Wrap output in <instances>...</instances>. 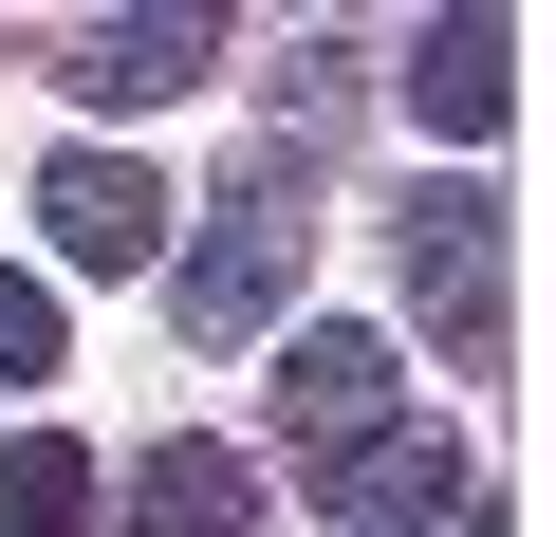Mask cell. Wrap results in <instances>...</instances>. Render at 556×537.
<instances>
[{"instance_id": "obj_6", "label": "cell", "mask_w": 556, "mask_h": 537, "mask_svg": "<svg viewBox=\"0 0 556 537\" xmlns=\"http://www.w3.org/2000/svg\"><path fill=\"white\" fill-rule=\"evenodd\" d=\"M408 297H427L445 334L501 316V204H482V186H427V204H408Z\"/></svg>"}, {"instance_id": "obj_7", "label": "cell", "mask_w": 556, "mask_h": 537, "mask_svg": "<svg viewBox=\"0 0 556 537\" xmlns=\"http://www.w3.org/2000/svg\"><path fill=\"white\" fill-rule=\"evenodd\" d=\"M334 519H371V537L464 519V445H445V426H371V445H334Z\"/></svg>"}, {"instance_id": "obj_5", "label": "cell", "mask_w": 556, "mask_h": 537, "mask_svg": "<svg viewBox=\"0 0 556 537\" xmlns=\"http://www.w3.org/2000/svg\"><path fill=\"white\" fill-rule=\"evenodd\" d=\"M278 408H298L316 445H371V426H390V334H371V316H298V353H278Z\"/></svg>"}, {"instance_id": "obj_9", "label": "cell", "mask_w": 556, "mask_h": 537, "mask_svg": "<svg viewBox=\"0 0 556 537\" xmlns=\"http://www.w3.org/2000/svg\"><path fill=\"white\" fill-rule=\"evenodd\" d=\"M0 537H93V445H20V463H0Z\"/></svg>"}, {"instance_id": "obj_8", "label": "cell", "mask_w": 556, "mask_h": 537, "mask_svg": "<svg viewBox=\"0 0 556 537\" xmlns=\"http://www.w3.org/2000/svg\"><path fill=\"white\" fill-rule=\"evenodd\" d=\"M241 519H260L241 445H149L130 463V537H241Z\"/></svg>"}, {"instance_id": "obj_4", "label": "cell", "mask_w": 556, "mask_h": 537, "mask_svg": "<svg viewBox=\"0 0 556 537\" xmlns=\"http://www.w3.org/2000/svg\"><path fill=\"white\" fill-rule=\"evenodd\" d=\"M390 93H408V112H427V130H445V149H482V130H501V112H519V20H427V38H408V75H390Z\"/></svg>"}, {"instance_id": "obj_2", "label": "cell", "mask_w": 556, "mask_h": 537, "mask_svg": "<svg viewBox=\"0 0 556 537\" xmlns=\"http://www.w3.org/2000/svg\"><path fill=\"white\" fill-rule=\"evenodd\" d=\"M38 222H56V259H75V279H149V241H167L186 204H167L130 149H56V167H38Z\"/></svg>"}, {"instance_id": "obj_3", "label": "cell", "mask_w": 556, "mask_h": 537, "mask_svg": "<svg viewBox=\"0 0 556 537\" xmlns=\"http://www.w3.org/2000/svg\"><path fill=\"white\" fill-rule=\"evenodd\" d=\"M204 56H223V20H186V0H167V20H75V38H56V93H93V112H167Z\"/></svg>"}, {"instance_id": "obj_1", "label": "cell", "mask_w": 556, "mask_h": 537, "mask_svg": "<svg viewBox=\"0 0 556 537\" xmlns=\"http://www.w3.org/2000/svg\"><path fill=\"white\" fill-rule=\"evenodd\" d=\"M278 186H298V167H241L223 204H204V241H186V279H167V316L204 334V353H241V334H278V297H298V222H278Z\"/></svg>"}, {"instance_id": "obj_10", "label": "cell", "mask_w": 556, "mask_h": 537, "mask_svg": "<svg viewBox=\"0 0 556 537\" xmlns=\"http://www.w3.org/2000/svg\"><path fill=\"white\" fill-rule=\"evenodd\" d=\"M0 389H56V279L0 259Z\"/></svg>"}]
</instances>
